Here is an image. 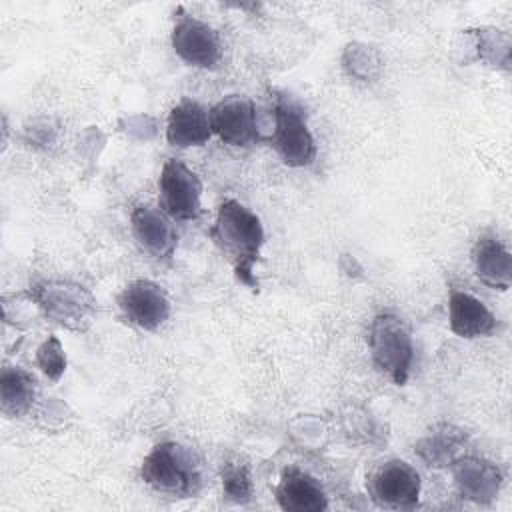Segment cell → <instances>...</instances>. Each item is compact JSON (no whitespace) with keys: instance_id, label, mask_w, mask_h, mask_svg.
I'll return each mask as SVG.
<instances>
[{"instance_id":"obj_8","label":"cell","mask_w":512,"mask_h":512,"mask_svg":"<svg viewBox=\"0 0 512 512\" xmlns=\"http://www.w3.org/2000/svg\"><path fill=\"white\" fill-rule=\"evenodd\" d=\"M212 132L228 146H248L260 140L256 106L246 96H226L210 110Z\"/></svg>"},{"instance_id":"obj_10","label":"cell","mask_w":512,"mask_h":512,"mask_svg":"<svg viewBox=\"0 0 512 512\" xmlns=\"http://www.w3.org/2000/svg\"><path fill=\"white\" fill-rule=\"evenodd\" d=\"M172 48L180 60L196 68H214L222 54L216 30L188 14L178 16L174 22Z\"/></svg>"},{"instance_id":"obj_9","label":"cell","mask_w":512,"mask_h":512,"mask_svg":"<svg viewBox=\"0 0 512 512\" xmlns=\"http://www.w3.org/2000/svg\"><path fill=\"white\" fill-rule=\"evenodd\" d=\"M122 316L142 328L158 330L170 316V300L162 286L152 280H134L118 296Z\"/></svg>"},{"instance_id":"obj_4","label":"cell","mask_w":512,"mask_h":512,"mask_svg":"<svg viewBox=\"0 0 512 512\" xmlns=\"http://www.w3.org/2000/svg\"><path fill=\"white\" fill-rule=\"evenodd\" d=\"M30 300L36 302L46 318L76 332L86 330L96 312L92 292L72 280L34 282L30 286Z\"/></svg>"},{"instance_id":"obj_6","label":"cell","mask_w":512,"mask_h":512,"mask_svg":"<svg viewBox=\"0 0 512 512\" xmlns=\"http://www.w3.org/2000/svg\"><path fill=\"white\" fill-rule=\"evenodd\" d=\"M160 208L172 220H196L202 212V180L184 162L168 158L158 178Z\"/></svg>"},{"instance_id":"obj_22","label":"cell","mask_w":512,"mask_h":512,"mask_svg":"<svg viewBox=\"0 0 512 512\" xmlns=\"http://www.w3.org/2000/svg\"><path fill=\"white\" fill-rule=\"evenodd\" d=\"M36 364L46 378L58 382L66 370V352L56 336H48L36 350Z\"/></svg>"},{"instance_id":"obj_17","label":"cell","mask_w":512,"mask_h":512,"mask_svg":"<svg viewBox=\"0 0 512 512\" xmlns=\"http://www.w3.org/2000/svg\"><path fill=\"white\" fill-rule=\"evenodd\" d=\"M468 442V432L456 424L440 422L426 436H422L414 450L432 468H446L458 456Z\"/></svg>"},{"instance_id":"obj_20","label":"cell","mask_w":512,"mask_h":512,"mask_svg":"<svg viewBox=\"0 0 512 512\" xmlns=\"http://www.w3.org/2000/svg\"><path fill=\"white\" fill-rule=\"evenodd\" d=\"M222 492L226 500L246 504L252 498V480L248 464L240 460H228L222 466Z\"/></svg>"},{"instance_id":"obj_14","label":"cell","mask_w":512,"mask_h":512,"mask_svg":"<svg viewBox=\"0 0 512 512\" xmlns=\"http://www.w3.org/2000/svg\"><path fill=\"white\" fill-rule=\"evenodd\" d=\"M474 274L494 290H508L512 284V254L496 236H480L472 248Z\"/></svg>"},{"instance_id":"obj_12","label":"cell","mask_w":512,"mask_h":512,"mask_svg":"<svg viewBox=\"0 0 512 512\" xmlns=\"http://www.w3.org/2000/svg\"><path fill=\"white\" fill-rule=\"evenodd\" d=\"M162 210L152 206H136L130 214V228L138 246L156 260H166L176 248V230Z\"/></svg>"},{"instance_id":"obj_11","label":"cell","mask_w":512,"mask_h":512,"mask_svg":"<svg viewBox=\"0 0 512 512\" xmlns=\"http://www.w3.org/2000/svg\"><path fill=\"white\" fill-rule=\"evenodd\" d=\"M450 472L460 496L476 504L492 502L504 480L502 470L494 462L478 456H458L450 464Z\"/></svg>"},{"instance_id":"obj_3","label":"cell","mask_w":512,"mask_h":512,"mask_svg":"<svg viewBox=\"0 0 512 512\" xmlns=\"http://www.w3.org/2000/svg\"><path fill=\"white\" fill-rule=\"evenodd\" d=\"M368 346L374 366L396 386H404L414 364V342L406 322L390 312L374 316Z\"/></svg>"},{"instance_id":"obj_7","label":"cell","mask_w":512,"mask_h":512,"mask_svg":"<svg viewBox=\"0 0 512 512\" xmlns=\"http://www.w3.org/2000/svg\"><path fill=\"white\" fill-rule=\"evenodd\" d=\"M420 474L404 460H388L368 476V492L378 506L412 508L420 498Z\"/></svg>"},{"instance_id":"obj_1","label":"cell","mask_w":512,"mask_h":512,"mask_svg":"<svg viewBox=\"0 0 512 512\" xmlns=\"http://www.w3.org/2000/svg\"><path fill=\"white\" fill-rule=\"evenodd\" d=\"M210 236L234 266L236 278L254 288V264L258 262L264 244V226L260 218L238 200L228 198L218 206Z\"/></svg>"},{"instance_id":"obj_13","label":"cell","mask_w":512,"mask_h":512,"mask_svg":"<svg viewBox=\"0 0 512 512\" xmlns=\"http://www.w3.org/2000/svg\"><path fill=\"white\" fill-rule=\"evenodd\" d=\"M210 136V116L196 100L182 98L176 106H172L166 124V140L170 146H202L210 140Z\"/></svg>"},{"instance_id":"obj_2","label":"cell","mask_w":512,"mask_h":512,"mask_svg":"<svg viewBox=\"0 0 512 512\" xmlns=\"http://www.w3.org/2000/svg\"><path fill=\"white\" fill-rule=\"evenodd\" d=\"M140 476L156 492L182 498L196 494L202 482L196 456L176 442L156 444L142 460Z\"/></svg>"},{"instance_id":"obj_16","label":"cell","mask_w":512,"mask_h":512,"mask_svg":"<svg viewBox=\"0 0 512 512\" xmlns=\"http://www.w3.org/2000/svg\"><path fill=\"white\" fill-rule=\"evenodd\" d=\"M448 322L450 330L460 338L488 336L496 328L494 314L476 296L454 290L448 300Z\"/></svg>"},{"instance_id":"obj_21","label":"cell","mask_w":512,"mask_h":512,"mask_svg":"<svg viewBox=\"0 0 512 512\" xmlns=\"http://www.w3.org/2000/svg\"><path fill=\"white\" fill-rule=\"evenodd\" d=\"M478 40V56L494 66L510 70V38L502 30H474Z\"/></svg>"},{"instance_id":"obj_15","label":"cell","mask_w":512,"mask_h":512,"mask_svg":"<svg viewBox=\"0 0 512 512\" xmlns=\"http://www.w3.org/2000/svg\"><path fill=\"white\" fill-rule=\"evenodd\" d=\"M276 500L286 512H322L328 508V498L318 480L298 468L282 472L276 486Z\"/></svg>"},{"instance_id":"obj_19","label":"cell","mask_w":512,"mask_h":512,"mask_svg":"<svg viewBox=\"0 0 512 512\" xmlns=\"http://www.w3.org/2000/svg\"><path fill=\"white\" fill-rule=\"evenodd\" d=\"M342 68L354 80L374 82L382 72V58L376 48L362 42H350L342 52Z\"/></svg>"},{"instance_id":"obj_18","label":"cell","mask_w":512,"mask_h":512,"mask_svg":"<svg viewBox=\"0 0 512 512\" xmlns=\"http://www.w3.org/2000/svg\"><path fill=\"white\" fill-rule=\"evenodd\" d=\"M38 396L36 378L18 366H6L0 374V404L10 418H20L30 412Z\"/></svg>"},{"instance_id":"obj_5","label":"cell","mask_w":512,"mask_h":512,"mask_svg":"<svg viewBox=\"0 0 512 512\" xmlns=\"http://www.w3.org/2000/svg\"><path fill=\"white\" fill-rule=\"evenodd\" d=\"M270 144L286 166H310L316 158V142L306 122L304 108L290 96L282 94L274 102V128Z\"/></svg>"}]
</instances>
